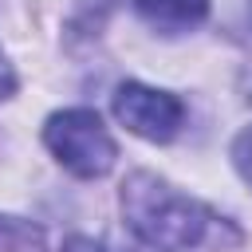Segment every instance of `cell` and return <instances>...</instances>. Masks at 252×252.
<instances>
[{"label": "cell", "mask_w": 252, "mask_h": 252, "mask_svg": "<svg viewBox=\"0 0 252 252\" xmlns=\"http://www.w3.org/2000/svg\"><path fill=\"white\" fill-rule=\"evenodd\" d=\"M118 205L126 228L158 252H232L244 240V232L228 217H220L217 209L181 193L150 169H138L122 181Z\"/></svg>", "instance_id": "6da1fadb"}, {"label": "cell", "mask_w": 252, "mask_h": 252, "mask_svg": "<svg viewBox=\"0 0 252 252\" xmlns=\"http://www.w3.org/2000/svg\"><path fill=\"white\" fill-rule=\"evenodd\" d=\"M43 146L75 177H106L118 161V142L91 106L55 110L43 122Z\"/></svg>", "instance_id": "7a4b0ae2"}, {"label": "cell", "mask_w": 252, "mask_h": 252, "mask_svg": "<svg viewBox=\"0 0 252 252\" xmlns=\"http://www.w3.org/2000/svg\"><path fill=\"white\" fill-rule=\"evenodd\" d=\"M110 106H114V118L146 142H173L185 126V102L177 94L134 83V79L114 87Z\"/></svg>", "instance_id": "3957f363"}, {"label": "cell", "mask_w": 252, "mask_h": 252, "mask_svg": "<svg viewBox=\"0 0 252 252\" xmlns=\"http://www.w3.org/2000/svg\"><path fill=\"white\" fill-rule=\"evenodd\" d=\"M134 12L142 16V24H150L161 35H181L193 32L197 24H205L209 16V0H134Z\"/></svg>", "instance_id": "277c9868"}, {"label": "cell", "mask_w": 252, "mask_h": 252, "mask_svg": "<svg viewBox=\"0 0 252 252\" xmlns=\"http://www.w3.org/2000/svg\"><path fill=\"white\" fill-rule=\"evenodd\" d=\"M0 252H47V232L35 220L0 213Z\"/></svg>", "instance_id": "5b68a950"}, {"label": "cell", "mask_w": 252, "mask_h": 252, "mask_svg": "<svg viewBox=\"0 0 252 252\" xmlns=\"http://www.w3.org/2000/svg\"><path fill=\"white\" fill-rule=\"evenodd\" d=\"M232 169L252 185V126H244V130L232 138Z\"/></svg>", "instance_id": "8992f818"}, {"label": "cell", "mask_w": 252, "mask_h": 252, "mask_svg": "<svg viewBox=\"0 0 252 252\" xmlns=\"http://www.w3.org/2000/svg\"><path fill=\"white\" fill-rule=\"evenodd\" d=\"M12 94H16V71H12V63H8V55L0 51V102L12 98Z\"/></svg>", "instance_id": "52a82bcc"}, {"label": "cell", "mask_w": 252, "mask_h": 252, "mask_svg": "<svg viewBox=\"0 0 252 252\" xmlns=\"http://www.w3.org/2000/svg\"><path fill=\"white\" fill-rule=\"evenodd\" d=\"M63 252H110L106 244H98V240H91V236H71L67 244H63ZM158 252V248H154Z\"/></svg>", "instance_id": "ba28073f"}]
</instances>
